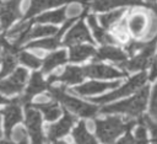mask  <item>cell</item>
<instances>
[{"label": "cell", "instance_id": "cell-1", "mask_svg": "<svg viewBox=\"0 0 157 144\" xmlns=\"http://www.w3.org/2000/svg\"><path fill=\"white\" fill-rule=\"evenodd\" d=\"M135 121H124L120 117H107L96 121V133L104 144H112L124 130H130L135 126Z\"/></svg>", "mask_w": 157, "mask_h": 144}, {"label": "cell", "instance_id": "cell-2", "mask_svg": "<svg viewBox=\"0 0 157 144\" xmlns=\"http://www.w3.org/2000/svg\"><path fill=\"white\" fill-rule=\"evenodd\" d=\"M148 92H150V87L145 86L132 98H129L114 105L104 106L101 111L103 113H126L129 116H140L146 108Z\"/></svg>", "mask_w": 157, "mask_h": 144}, {"label": "cell", "instance_id": "cell-3", "mask_svg": "<svg viewBox=\"0 0 157 144\" xmlns=\"http://www.w3.org/2000/svg\"><path fill=\"white\" fill-rule=\"evenodd\" d=\"M50 94L53 97H55L58 101H60L65 107L71 110L78 116L82 117H93L97 113V107L93 105H88L86 102H82L75 97H71L64 92V87H52L48 86Z\"/></svg>", "mask_w": 157, "mask_h": 144}, {"label": "cell", "instance_id": "cell-4", "mask_svg": "<svg viewBox=\"0 0 157 144\" xmlns=\"http://www.w3.org/2000/svg\"><path fill=\"white\" fill-rule=\"evenodd\" d=\"M147 80V74L145 71L132 76L126 84H124L121 87H119L118 90L108 94V95H103L101 97H96V98H92L93 102L96 103H105V102H109V101H113L115 98H119L121 96H126L131 92H134L135 90H137L139 87H141Z\"/></svg>", "mask_w": 157, "mask_h": 144}, {"label": "cell", "instance_id": "cell-5", "mask_svg": "<svg viewBox=\"0 0 157 144\" xmlns=\"http://www.w3.org/2000/svg\"><path fill=\"white\" fill-rule=\"evenodd\" d=\"M156 42H157V36L155 38H152L151 41L146 42L144 48L141 49V52L137 55H135L130 60L120 63L119 65L121 68L129 70V71H136V70H142V69L147 68L150 65V63H151V58H152V54L155 52Z\"/></svg>", "mask_w": 157, "mask_h": 144}, {"label": "cell", "instance_id": "cell-6", "mask_svg": "<svg viewBox=\"0 0 157 144\" xmlns=\"http://www.w3.org/2000/svg\"><path fill=\"white\" fill-rule=\"evenodd\" d=\"M26 126L32 138V144H43L42 118L32 103H26Z\"/></svg>", "mask_w": 157, "mask_h": 144}, {"label": "cell", "instance_id": "cell-7", "mask_svg": "<svg viewBox=\"0 0 157 144\" xmlns=\"http://www.w3.org/2000/svg\"><path fill=\"white\" fill-rule=\"evenodd\" d=\"M27 75L28 74H27L26 69H23V68L16 69L9 79L0 81V91L4 94H7V95L20 92L25 86V82L27 80Z\"/></svg>", "mask_w": 157, "mask_h": 144}, {"label": "cell", "instance_id": "cell-8", "mask_svg": "<svg viewBox=\"0 0 157 144\" xmlns=\"http://www.w3.org/2000/svg\"><path fill=\"white\" fill-rule=\"evenodd\" d=\"M21 0H5L0 4V26L6 30L15 20H17L20 14Z\"/></svg>", "mask_w": 157, "mask_h": 144}, {"label": "cell", "instance_id": "cell-9", "mask_svg": "<svg viewBox=\"0 0 157 144\" xmlns=\"http://www.w3.org/2000/svg\"><path fill=\"white\" fill-rule=\"evenodd\" d=\"M81 42H92L91 34L86 27V25L83 23V21H78L65 36V39L63 42L64 46H76Z\"/></svg>", "mask_w": 157, "mask_h": 144}, {"label": "cell", "instance_id": "cell-10", "mask_svg": "<svg viewBox=\"0 0 157 144\" xmlns=\"http://www.w3.org/2000/svg\"><path fill=\"white\" fill-rule=\"evenodd\" d=\"M85 75L90 78H98V79H110V78H120L124 76L125 73L119 71L112 66L104 64H90L83 68Z\"/></svg>", "mask_w": 157, "mask_h": 144}, {"label": "cell", "instance_id": "cell-11", "mask_svg": "<svg viewBox=\"0 0 157 144\" xmlns=\"http://www.w3.org/2000/svg\"><path fill=\"white\" fill-rule=\"evenodd\" d=\"M85 71H83V68H80V66H67L65 68V70L58 75H50L49 79H48V85L54 82V81H61V82H65V84H77V82H81L82 79L85 78Z\"/></svg>", "mask_w": 157, "mask_h": 144}, {"label": "cell", "instance_id": "cell-12", "mask_svg": "<svg viewBox=\"0 0 157 144\" xmlns=\"http://www.w3.org/2000/svg\"><path fill=\"white\" fill-rule=\"evenodd\" d=\"M2 114L5 117V134L7 138L11 135V128L22 119L21 108H20V100L16 98L11 101V103L2 110Z\"/></svg>", "mask_w": 157, "mask_h": 144}, {"label": "cell", "instance_id": "cell-13", "mask_svg": "<svg viewBox=\"0 0 157 144\" xmlns=\"http://www.w3.org/2000/svg\"><path fill=\"white\" fill-rule=\"evenodd\" d=\"M120 82L119 81H113V82H99V81H90L86 82L83 85L76 86L71 90V92L78 94L81 96H87V95H93V94H98V92H103L108 89H113L117 87Z\"/></svg>", "mask_w": 157, "mask_h": 144}, {"label": "cell", "instance_id": "cell-14", "mask_svg": "<svg viewBox=\"0 0 157 144\" xmlns=\"http://www.w3.org/2000/svg\"><path fill=\"white\" fill-rule=\"evenodd\" d=\"M49 85L48 82H45L42 78V74L38 73V71H34L29 79V84H28V87L26 90V94L22 96V97H18L20 100V103H28V101L38 92H42L44 89H47Z\"/></svg>", "mask_w": 157, "mask_h": 144}, {"label": "cell", "instance_id": "cell-15", "mask_svg": "<svg viewBox=\"0 0 157 144\" xmlns=\"http://www.w3.org/2000/svg\"><path fill=\"white\" fill-rule=\"evenodd\" d=\"M74 122H75V117L72 114H69L67 112H64V117L58 123L52 124L48 128V138L50 140H55L59 137L65 135L74 124Z\"/></svg>", "mask_w": 157, "mask_h": 144}, {"label": "cell", "instance_id": "cell-16", "mask_svg": "<svg viewBox=\"0 0 157 144\" xmlns=\"http://www.w3.org/2000/svg\"><path fill=\"white\" fill-rule=\"evenodd\" d=\"M126 5H146L142 0H92L91 7L94 11H105Z\"/></svg>", "mask_w": 157, "mask_h": 144}, {"label": "cell", "instance_id": "cell-17", "mask_svg": "<svg viewBox=\"0 0 157 144\" xmlns=\"http://www.w3.org/2000/svg\"><path fill=\"white\" fill-rule=\"evenodd\" d=\"M103 59H109L112 62L120 64L126 62V54L121 49L113 47L110 44H107V46H103L96 53V57H94V60H103Z\"/></svg>", "mask_w": 157, "mask_h": 144}, {"label": "cell", "instance_id": "cell-18", "mask_svg": "<svg viewBox=\"0 0 157 144\" xmlns=\"http://www.w3.org/2000/svg\"><path fill=\"white\" fill-rule=\"evenodd\" d=\"M70 1H74V0H31L29 2V7L26 12V18L28 17H32L34 16L36 14L45 10V9H49V7H56L59 5H63L65 2H70Z\"/></svg>", "mask_w": 157, "mask_h": 144}, {"label": "cell", "instance_id": "cell-19", "mask_svg": "<svg viewBox=\"0 0 157 144\" xmlns=\"http://www.w3.org/2000/svg\"><path fill=\"white\" fill-rule=\"evenodd\" d=\"M128 27L134 36H141L147 27V17L142 12H134L128 20Z\"/></svg>", "mask_w": 157, "mask_h": 144}, {"label": "cell", "instance_id": "cell-20", "mask_svg": "<svg viewBox=\"0 0 157 144\" xmlns=\"http://www.w3.org/2000/svg\"><path fill=\"white\" fill-rule=\"evenodd\" d=\"M96 53L94 48L92 46H87V44H76L72 46L70 48V54H69V60L78 63L82 62L85 59H87L88 57L93 55Z\"/></svg>", "mask_w": 157, "mask_h": 144}, {"label": "cell", "instance_id": "cell-21", "mask_svg": "<svg viewBox=\"0 0 157 144\" xmlns=\"http://www.w3.org/2000/svg\"><path fill=\"white\" fill-rule=\"evenodd\" d=\"M87 20H88L90 27H91L92 31H93V34H94L96 39H97L99 43L107 46V44H113V43L115 42L112 36H109L101 26H98L97 20H96V17H94L93 15H88V16H87Z\"/></svg>", "mask_w": 157, "mask_h": 144}, {"label": "cell", "instance_id": "cell-22", "mask_svg": "<svg viewBox=\"0 0 157 144\" xmlns=\"http://www.w3.org/2000/svg\"><path fill=\"white\" fill-rule=\"evenodd\" d=\"M66 60H67V55L65 50H58L50 53L49 55H47V58L43 62V73H49L55 66L64 64Z\"/></svg>", "mask_w": 157, "mask_h": 144}, {"label": "cell", "instance_id": "cell-23", "mask_svg": "<svg viewBox=\"0 0 157 144\" xmlns=\"http://www.w3.org/2000/svg\"><path fill=\"white\" fill-rule=\"evenodd\" d=\"M66 16V9H60V10H55V11H50V12H45L43 15H39L34 22L38 23H60L65 20Z\"/></svg>", "mask_w": 157, "mask_h": 144}, {"label": "cell", "instance_id": "cell-24", "mask_svg": "<svg viewBox=\"0 0 157 144\" xmlns=\"http://www.w3.org/2000/svg\"><path fill=\"white\" fill-rule=\"evenodd\" d=\"M72 137H74L76 144H97L96 139L87 132L85 122L78 123V126L72 132Z\"/></svg>", "mask_w": 157, "mask_h": 144}, {"label": "cell", "instance_id": "cell-25", "mask_svg": "<svg viewBox=\"0 0 157 144\" xmlns=\"http://www.w3.org/2000/svg\"><path fill=\"white\" fill-rule=\"evenodd\" d=\"M58 33V28L54 26H36L29 30L27 34V41L32 38H38V37H50L53 34Z\"/></svg>", "mask_w": 157, "mask_h": 144}, {"label": "cell", "instance_id": "cell-26", "mask_svg": "<svg viewBox=\"0 0 157 144\" xmlns=\"http://www.w3.org/2000/svg\"><path fill=\"white\" fill-rule=\"evenodd\" d=\"M33 105V103H32ZM36 108H39L40 111H43L45 119L49 121H54L59 117L60 114V108L58 107V105L55 102H48V103H39V105H33Z\"/></svg>", "mask_w": 157, "mask_h": 144}, {"label": "cell", "instance_id": "cell-27", "mask_svg": "<svg viewBox=\"0 0 157 144\" xmlns=\"http://www.w3.org/2000/svg\"><path fill=\"white\" fill-rule=\"evenodd\" d=\"M59 46V38L55 37H48L44 39H39L36 42L28 43L29 48H40V49H54Z\"/></svg>", "mask_w": 157, "mask_h": 144}, {"label": "cell", "instance_id": "cell-28", "mask_svg": "<svg viewBox=\"0 0 157 144\" xmlns=\"http://www.w3.org/2000/svg\"><path fill=\"white\" fill-rule=\"evenodd\" d=\"M124 14V10H114V11H110L108 14H104L99 17V21L102 23V26L104 28H108L110 27L113 23H115Z\"/></svg>", "mask_w": 157, "mask_h": 144}, {"label": "cell", "instance_id": "cell-29", "mask_svg": "<svg viewBox=\"0 0 157 144\" xmlns=\"http://www.w3.org/2000/svg\"><path fill=\"white\" fill-rule=\"evenodd\" d=\"M17 59L22 64H25V65H27L29 68H38L40 65V60L36 55H33L31 53H27V52H20V53H17Z\"/></svg>", "mask_w": 157, "mask_h": 144}, {"label": "cell", "instance_id": "cell-30", "mask_svg": "<svg viewBox=\"0 0 157 144\" xmlns=\"http://www.w3.org/2000/svg\"><path fill=\"white\" fill-rule=\"evenodd\" d=\"M139 123L148 128V130L151 132V137H152V144H157V122H153L148 116L144 114L142 117H140Z\"/></svg>", "mask_w": 157, "mask_h": 144}, {"label": "cell", "instance_id": "cell-31", "mask_svg": "<svg viewBox=\"0 0 157 144\" xmlns=\"http://www.w3.org/2000/svg\"><path fill=\"white\" fill-rule=\"evenodd\" d=\"M135 142H136V144H148V142H147V129L144 124H140V127L136 129Z\"/></svg>", "mask_w": 157, "mask_h": 144}, {"label": "cell", "instance_id": "cell-32", "mask_svg": "<svg viewBox=\"0 0 157 144\" xmlns=\"http://www.w3.org/2000/svg\"><path fill=\"white\" fill-rule=\"evenodd\" d=\"M150 113L151 116L157 121V84L153 87L152 96H151V106H150Z\"/></svg>", "mask_w": 157, "mask_h": 144}, {"label": "cell", "instance_id": "cell-33", "mask_svg": "<svg viewBox=\"0 0 157 144\" xmlns=\"http://www.w3.org/2000/svg\"><path fill=\"white\" fill-rule=\"evenodd\" d=\"M144 46H145V43H142V42L131 41V42L126 46V50H128V53H129V54H134L135 52L141 50V49L144 48Z\"/></svg>", "mask_w": 157, "mask_h": 144}, {"label": "cell", "instance_id": "cell-34", "mask_svg": "<svg viewBox=\"0 0 157 144\" xmlns=\"http://www.w3.org/2000/svg\"><path fill=\"white\" fill-rule=\"evenodd\" d=\"M15 139L17 142V144H27V140H26V133L22 128H18L15 130Z\"/></svg>", "mask_w": 157, "mask_h": 144}, {"label": "cell", "instance_id": "cell-35", "mask_svg": "<svg viewBox=\"0 0 157 144\" xmlns=\"http://www.w3.org/2000/svg\"><path fill=\"white\" fill-rule=\"evenodd\" d=\"M115 144H136V142H135V138H132V135L129 133V130H128V133L125 134V137H123L120 140H118Z\"/></svg>", "mask_w": 157, "mask_h": 144}, {"label": "cell", "instance_id": "cell-36", "mask_svg": "<svg viewBox=\"0 0 157 144\" xmlns=\"http://www.w3.org/2000/svg\"><path fill=\"white\" fill-rule=\"evenodd\" d=\"M157 78V55L153 60V64H152V69H151V75H150V79L153 80Z\"/></svg>", "mask_w": 157, "mask_h": 144}, {"label": "cell", "instance_id": "cell-37", "mask_svg": "<svg viewBox=\"0 0 157 144\" xmlns=\"http://www.w3.org/2000/svg\"><path fill=\"white\" fill-rule=\"evenodd\" d=\"M0 103H11L7 98H5V97H2L1 95H0Z\"/></svg>", "mask_w": 157, "mask_h": 144}, {"label": "cell", "instance_id": "cell-38", "mask_svg": "<svg viewBox=\"0 0 157 144\" xmlns=\"http://www.w3.org/2000/svg\"><path fill=\"white\" fill-rule=\"evenodd\" d=\"M0 144H12V143L11 142H7V140H1Z\"/></svg>", "mask_w": 157, "mask_h": 144}, {"label": "cell", "instance_id": "cell-39", "mask_svg": "<svg viewBox=\"0 0 157 144\" xmlns=\"http://www.w3.org/2000/svg\"><path fill=\"white\" fill-rule=\"evenodd\" d=\"M54 144H66L65 142H54Z\"/></svg>", "mask_w": 157, "mask_h": 144}, {"label": "cell", "instance_id": "cell-40", "mask_svg": "<svg viewBox=\"0 0 157 144\" xmlns=\"http://www.w3.org/2000/svg\"><path fill=\"white\" fill-rule=\"evenodd\" d=\"M1 59H2V54H1V55H0V62H1Z\"/></svg>", "mask_w": 157, "mask_h": 144}, {"label": "cell", "instance_id": "cell-41", "mask_svg": "<svg viewBox=\"0 0 157 144\" xmlns=\"http://www.w3.org/2000/svg\"><path fill=\"white\" fill-rule=\"evenodd\" d=\"M0 4H1V2H0Z\"/></svg>", "mask_w": 157, "mask_h": 144}]
</instances>
